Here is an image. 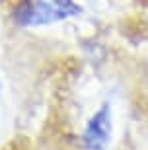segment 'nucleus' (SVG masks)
Segmentation results:
<instances>
[{"mask_svg": "<svg viewBox=\"0 0 148 150\" xmlns=\"http://www.w3.org/2000/svg\"><path fill=\"white\" fill-rule=\"evenodd\" d=\"M68 18L55 8L49 0H22V4L14 10V20L18 25H49Z\"/></svg>", "mask_w": 148, "mask_h": 150, "instance_id": "nucleus-1", "label": "nucleus"}, {"mask_svg": "<svg viewBox=\"0 0 148 150\" xmlns=\"http://www.w3.org/2000/svg\"><path fill=\"white\" fill-rule=\"evenodd\" d=\"M113 121H111V105L103 103L98 111L88 119L82 133V144L86 150H103L111 139Z\"/></svg>", "mask_w": 148, "mask_h": 150, "instance_id": "nucleus-2", "label": "nucleus"}, {"mask_svg": "<svg viewBox=\"0 0 148 150\" xmlns=\"http://www.w3.org/2000/svg\"><path fill=\"white\" fill-rule=\"evenodd\" d=\"M49 2L55 6V8H59L62 14H66V16H76V14L82 12V8H80L74 0H49Z\"/></svg>", "mask_w": 148, "mask_h": 150, "instance_id": "nucleus-3", "label": "nucleus"}, {"mask_svg": "<svg viewBox=\"0 0 148 150\" xmlns=\"http://www.w3.org/2000/svg\"><path fill=\"white\" fill-rule=\"evenodd\" d=\"M0 92H2V80H0Z\"/></svg>", "mask_w": 148, "mask_h": 150, "instance_id": "nucleus-4", "label": "nucleus"}]
</instances>
